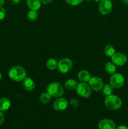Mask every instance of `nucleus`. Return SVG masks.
<instances>
[{
	"label": "nucleus",
	"mask_w": 128,
	"mask_h": 129,
	"mask_svg": "<svg viewBox=\"0 0 128 129\" xmlns=\"http://www.w3.org/2000/svg\"><path fill=\"white\" fill-rule=\"evenodd\" d=\"M38 14L36 10H31L28 13V18L30 20V21H35L37 19Z\"/></svg>",
	"instance_id": "4be33fe9"
},
{
	"label": "nucleus",
	"mask_w": 128,
	"mask_h": 129,
	"mask_svg": "<svg viewBox=\"0 0 128 129\" xmlns=\"http://www.w3.org/2000/svg\"><path fill=\"white\" fill-rule=\"evenodd\" d=\"M89 86L92 90L95 91H99L102 89L104 86V83L102 79L97 76L92 77L89 81Z\"/></svg>",
	"instance_id": "6e6552de"
},
{
	"label": "nucleus",
	"mask_w": 128,
	"mask_h": 129,
	"mask_svg": "<svg viewBox=\"0 0 128 129\" xmlns=\"http://www.w3.org/2000/svg\"><path fill=\"white\" fill-rule=\"evenodd\" d=\"M112 9L110 0H102L99 5V11L101 15H107L110 13Z\"/></svg>",
	"instance_id": "0eeeda50"
},
{
	"label": "nucleus",
	"mask_w": 128,
	"mask_h": 129,
	"mask_svg": "<svg viewBox=\"0 0 128 129\" xmlns=\"http://www.w3.org/2000/svg\"><path fill=\"white\" fill-rule=\"evenodd\" d=\"M67 107L68 102L65 98H58L53 103V108L56 111H63Z\"/></svg>",
	"instance_id": "9d476101"
},
{
	"label": "nucleus",
	"mask_w": 128,
	"mask_h": 129,
	"mask_svg": "<svg viewBox=\"0 0 128 129\" xmlns=\"http://www.w3.org/2000/svg\"><path fill=\"white\" fill-rule=\"evenodd\" d=\"M124 78L119 73L112 74L110 78V84L114 88H120L124 85Z\"/></svg>",
	"instance_id": "423d86ee"
},
{
	"label": "nucleus",
	"mask_w": 128,
	"mask_h": 129,
	"mask_svg": "<svg viewBox=\"0 0 128 129\" xmlns=\"http://www.w3.org/2000/svg\"><path fill=\"white\" fill-rule=\"evenodd\" d=\"M105 71L109 74H114L116 73V67L112 62H107L105 65Z\"/></svg>",
	"instance_id": "f3484780"
},
{
	"label": "nucleus",
	"mask_w": 128,
	"mask_h": 129,
	"mask_svg": "<svg viewBox=\"0 0 128 129\" xmlns=\"http://www.w3.org/2000/svg\"><path fill=\"white\" fill-rule=\"evenodd\" d=\"M1 73H0V80H1Z\"/></svg>",
	"instance_id": "473e14b6"
},
{
	"label": "nucleus",
	"mask_w": 128,
	"mask_h": 129,
	"mask_svg": "<svg viewBox=\"0 0 128 129\" xmlns=\"http://www.w3.org/2000/svg\"><path fill=\"white\" fill-rule=\"evenodd\" d=\"M78 78H79V80L81 81L82 82L87 83V82H89L90 81L92 77L89 71L86 70H82L79 73Z\"/></svg>",
	"instance_id": "4468645a"
},
{
	"label": "nucleus",
	"mask_w": 128,
	"mask_h": 129,
	"mask_svg": "<svg viewBox=\"0 0 128 129\" xmlns=\"http://www.w3.org/2000/svg\"><path fill=\"white\" fill-rule=\"evenodd\" d=\"M77 93L83 98H89L91 95L92 91L90 86L86 83H80L77 84L76 88Z\"/></svg>",
	"instance_id": "20e7f679"
},
{
	"label": "nucleus",
	"mask_w": 128,
	"mask_h": 129,
	"mask_svg": "<svg viewBox=\"0 0 128 129\" xmlns=\"http://www.w3.org/2000/svg\"><path fill=\"white\" fill-rule=\"evenodd\" d=\"M115 129H128V128L125 125H119L117 127H115Z\"/></svg>",
	"instance_id": "c85d7f7f"
},
{
	"label": "nucleus",
	"mask_w": 128,
	"mask_h": 129,
	"mask_svg": "<svg viewBox=\"0 0 128 129\" xmlns=\"http://www.w3.org/2000/svg\"><path fill=\"white\" fill-rule=\"evenodd\" d=\"M78 83L77 81L74 80L73 79H67L66 81L65 82V88L69 90H73V89H76Z\"/></svg>",
	"instance_id": "dca6fc26"
},
{
	"label": "nucleus",
	"mask_w": 128,
	"mask_h": 129,
	"mask_svg": "<svg viewBox=\"0 0 128 129\" xmlns=\"http://www.w3.org/2000/svg\"><path fill=\"white\" fill-rule=\"evenodd\" d=\"M10 2H11V4H13V5H18V4H19V3H20V0H10Z\"/></svg>",
	"instance_id": "cd10ccee"
},
{
	"label": "nucleus",
	"mask_w": 128,
	"mask_h": 129,
	"mask_svg": "<svg viewBox=\"0 0 128 129\" xmlns=\"http://www.w3.org/2000/svg\"><path fill=\"white\" fill-rule=\"evenodd\" d=\"M6 15V11L2 6H0V20L4 19Z\"/></svg>",
	"instance_id": "393cba45"
},
{
	"label": "nucleus",
	"mask_w": 128,
	"mask_h": 129,
	"mask_svg": "<svg viewBox=\"0 0 128 129\" xmlns=\"http://www.w3.org/2000/svg\"><path fill=\"white\" fill-rule=\"evenodd\" d=\"M73 67V63L71 59L69 58H63L58 62L57 69L60 73H67Z\"/></svg>",
	"instance_id": "39448f33"
},
{
	"label": "nucleus",
	"mask_w": 128,
	"mask_h": 129,
	"mask_svg": "<svg viewBox=\"0 0 128 129\" xmlns=\"http://www.w3.org/2000/svg\"><path fill=\"white\" fill-rule=\"evenodd\" d=\"M70 103L72 106L74 107H77L79 105V102L75 98H72L70 101Z\"/></svg>",
	"instance_id": "b1692460"
},
{
	"label": "nucleus",
	"mask_w": 128,
	"mask_h": 129,
	"mask_svg": "<svg viewBox=\"0 0 128 129\" xmlns=\"http://www.w3.org/2000/svg\"><path fill=\"white\" fill-rule=\"evenodd\" d=\"M5 4V0H0V6H3Z\"/></svg>",
	"instance_id": "c756f323"
},
{
	"label": "nucleus",
	"mask_w": 128,
	"mask_h": 129,
	"mask_svg": "<svg viewBox=\"0 0 128 129\" xmlns=\"http://www.w3.org/2000/svg\"><path fill=\"white\" fill-rule=\"evenodd\" d=\"M122 1L125 4H128V0H122Z\"/></svg>",
	"instance_id": "7c9ffc66"
},
{
	"label": "nucleus",
	"mask_w": 128,
	"mask_h": 129,
	"mask_svg": "<svg viewBox=\"0 0 128 129\" xmlns=\"http://www.w3.org/2000/svg\"><path fill=\"white\" fill-rule=\"evenodd\" d=\"M28 7L33 10H36L40 8L41 5V0H26Z\"/></svg>",
	"instance_id": "ddd939ff"
},
{
	"label": "nucleus",
	"mask_w": 128,
	"mask_h": 129,
	"mask_svg": "<svg viewBox=\"0 0 128 129\" xmlns=\"http://www.w3.org/2000/svg\"><path fill=\"white\" fill-rule=\"evenodd\" d=\"M8 76L12 80L21 81L26 78V72L23 67L16 66L10 69L8 72Z\"/></svg>",
	"instance_id": "f257e3e1"
},
{
	"label": "nucleus",
	"mask_w": 128,
	"mask_h": 129,
	"mask_svg": "<svg viewBox=\"0 0 128 129\" xmlns=\"http://www.w3.org/2000/svg\"><path fill=\"white\" fill-rule=\"evenodd\" d=\"M102 89L103 94L105 96L111 95L114 91V88L109 84H105Z\"/></svg>",
	"instance_id": "a211bd4d"
},
{
	"label": "nucleus",
	"mask_w": 128,
	"mask_h": 129,
	"mask_svg": "<svg viewBox=\"0 0 128 129\" xmlns=\"http://www.w3.org/2000/svg\"><path fill=\"white\" fill-rule=\"evenodd\" d=\"M94 1H95V2H100V1H101L102 0H94Z\"/></svg>",
	"instance_id": "2f4dec72"
},
{
	"label": "nucleus",
	"mask_w": 128,
	"mask_h": 129,
	"mask_svg": "<svg viewBox=\"0 0 128 129\" xmlns=\"http://www.w3.org/2000/svg\"><path fill=\"white\" fill-rule=\"evenodd\" d=\"M46 66L50 70H54L58 66V62L55 59H50L47 60Z\"/></svg>",
	"instance_id": "6ab92c4d"
},
{
	"label": "nucleus",
	"mask_w": 128,
	"mask_h": 129,
	"mask_svg": "<svg viewBox=\"0 0 128 129\" xmlns=\"http://www.w3.org/2000/svg\"><path fill=\"white\" fill-rule=\"evenodd\" d=\"M111 58L112 63H114L115 65L118 66H124L127 62V57L124 54L120 52L115 53L111 57Z\"/></svg>",
	"instance_id": "1a4fd4ad"
},
{
	"label": "nucleus",
	"mask_w": 128,
	"mask_h": 129,
	"mask_svg": "<svg viewBox=\"0 0 128 129\" xmlns=\"http://www.w3.org/2000/svg\"><path fill=\"white\" fill-rule=\"evenodd\" d=\"M23 85L26 91H32L35 87V82L31 78H28V77H26L23 79Z\"/></svg>",
	"instance_id": "f8f14e48"
},
{
	"label": "nucleus",
	"mask_w": 128,
	"mask_h": 129,
	"mask_svg": "<svg viewBox=\"0 0 128 129\" xmlns=\"http://www.w3.org/2000/svg\"><path fill=\"white\" fill-rule=\"evenodd\" d=\"M46 91L51 96L58 98L64 94L65 91L62 84L57 82H53L47 86Z\"/></svg>",
	"instance_id": "f03ea898"
},
{
	"label": "nucleus",
	"mask_w": 128,
	"mask_h": 129,
	"mask_svg": "<svg viewBox=\"0 0 128 129\" xmlns=\"http://www.w3.org/2000/svg\"><path fill=\"white\" fill-rule=\"evenodd\" d=\"M104 103L105 107L110 110H116L119 109L122 106V101L120 98L113 94L107 96Z\"/></svg>",
	"instance_id": "7ed1b4c3"
},
{
	"label": "nucleus",
	"mask_w": 128,
	"mask_h": 129,
	"mask_svg": "<svg viewBox=\"0 0 128 129\" xmlns=\"http://www.w3.org/2000/svg\"><path fill=\"white\" fill-rule=\"evenodd\" d=\"M4 120H5V116H4L3 113L1 112V111H0V125L3 123Z\"/></svg>",
	"instance_id": "a878e982"
},
{
	"label": "nucleus",
	"mask_w": 128,
	"mask_h": 129,
	"mask_svg": "<svg viewBox=\"0 0 128 129\" xmlns=\"http://www.w3.org/2000/svg\"><path fill=\"white\" fill-rule=\"evenodd\" d=\"M53 1V0H41V3L45 4V5H47V4H49L51 2H52Z\"/></svg>",
	"instance_id": "bb28decb"
},
{
	"label": "nucleus",
	"mask_w": 128,
	"mask_h": 129,
	"mask_svg": "<svg viewBox=\"0 0 128 129\" xmlns=\"http://www.w3.org/2000/svg\"><path fill=\"white\" fill-rule=\"evenodd\" d=\"M65 1L69 5L72 6H77L82 3L83 0H65Z\"/></svg>",
	"instance_id": "5701e85b"
},
{
	"label": "nucleus",
	"mask_w": 128,
	"mask_h": 129,
	"mask_svg": "<svg viewBox=\"0 0 128 129\" xmlns=\"http://www.w3.org/2000/svg\"><path fill=\"white\" fill-rule=\"evenodd\" d=\"M98 127L99 129H115V124L112 120L105 118L100 121Z\"/></svg>",
	"instance_id": "9b49d317"
},
{
	"label": "nucleus",
	"mask_w": 128,
	"mask_h": 129,
	"mask_svg": "<svg viewBox=\"0 0 128 129\" xmlns=\"http://www.w3.org/2000/svg\"><path fill=\"white\" fill-rule=\"evenodd\" d=\"M51 96H50V94H49L48 93L46 92V93H43L40 96V101L42 102L43 103H48L50 100H51Z\"/></svg>",
	"instance_id": "412c9836"
},
{
	"label": "nucleus",
	"mask_w": 128,
	"mask_h": 129,
	"mask_svg": "<svg viewBox=\"0 0 128 129\" xmlns=\"http://www.w3.org/2000/svg\"><path fill=\"white\" fill-rule=\"evenodd\" d=\"M86 1H92V0H86Z\"/></svg>",
	"instance_id": "72a5a7b5"
},
{
	"label": "nucleus",
	"mask_w": 128,
	"mask_h": 129,
	"mask_svg": "<svg viewBox=\"0 0 128 129\" xmlns=\"http://www.w3.org/2000/svg\"><path fill=\"white\" fill-rule=\"evenodd\" d=\"M11 105L10 100L7 98H2L0 99V111H6Z\"/></svg>",
	"instance_id": "2eb2a0df"
},
{
	"label": "nucleus",
	"mask_w": 128,
	"mask_h": 129,
	"mask_svg": "<svg viewBox=\"0 0 128 129\" xmlns=\"http://www.w3.org/2000/svg\"><path fill=\"white\" fill-rule=\"evenodd\" d=\"M104 52L105 55L109 57H111L114 54H115V49L114 47L111 45H108L104 49Z\"/></svg>",
	"instance_id": "aec40b11"
}]
</instances>
